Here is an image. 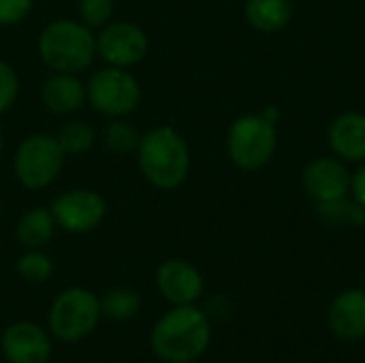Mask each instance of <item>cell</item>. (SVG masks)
I'll use <instances>...</instances> for the list:
<instances>
[{
	"label": "cell",
	"instance_id": "cell-27",
	"mask_svg": "<svg viewBox=\"0 0 365 363\" xmlns=\"http://www.w3.org/2000/svg\"><path fill=\"white\" fill-rule=\"evenodd\" d=\"M0 210H2V199H0Z\"/></svg>",
	"mask_w": 365,
	"mask_h": 363
},
{
	"label": "cell",
	"instance_id": "cell-26",
	"mask_svg": "<svg viewBox=\"0 0 365 363\" xmlns=\"http://www.w3.org/2000/svg\"><path fill=\"white\" fill-rule=\"evenodd\" d=\"M2 148H4V137H2V131H0V152H2Z\"/></svg>",
	"mask_w": 365,
	"mask_h": 363
},
{
	"label": "cell",
	"instance_id": "cell-6",
	"mask_svg": "<svg viewBox=\"0 0 365 363\" xmlns=\"http://www.w3.org/2000/svg\"><path fill=\"white\" fill-rule=\"evenodd\" d=\"M66 152L62 150L58 137L51 135H30L15 152V175L26 188L49 186L64 167Z\"/></svg>",
	"mask_w": 365,
	"mask_h": 363
},
{
	"label": "cell",
	"instance_id": "cell-10",
	"mask_svg": "<svg viewBox=\"0 0 365 363\" xmlns=\"http://www.w3.org/2000/svg\"><path fill=\"white\" fill-rule=\"evenodd\" d=\"M0 349L9 363H47L51 357V340L47 332L28 321L13 323L4 329Z\"/></svg>",
	"mask_w": 365,
	"mask_h": 363
},
{
	"label": "cell",
	"instance_id": "cell-28",
	"mask_svg": "<svg viewBox=\"0 0 365 363\" xmlns=\"http://www.w3.org/2000/svg\"><path fill=\"white\" fill-rule=\"evenodd\" d=\"M188 363H195V362H188Z\"/></svg>",
	"mask_w": 365,
	"mask_h": 363
},
{
	"label": "cell",
	"instance_id": "cell-22",
	"mask_svg": "<svg viewBox=\"0 0 365 363\" xmlns=\"http://www.w3.org/2000/svg\"><path fill=\"white\" fill-rule=\"evenodd\" d=\"M113 0H79V17L86 26H105L113 15Z\"/></svg>",
	"mask_w": 365,
	"mask_h": 363
},
{
	"label": "cell",
	"instance_id": "cell-13",
	"mask_svg": "<svg viewBox=\"0 0 365 363\" xmlns=\"http://www.w3.org/2000/svg\"><path fill=\"white\" fill-rule=\"evenodd\" d=\"M327 325L331 334L344 342H357L365 338V291L349 289L340 293L327 312Z\"/></svg>",
	"mask_w": 365,
	"mask_h": 363
},
{
	"label": "cell",
	"instance_id": "cell-14",
	"mask_svg": "<svg viewBox=\"0 0 365 363\" xmlns=\"http://www.w3.org/2000/svg\"><path fill=\"white\" fill-rule=\"evenodd\" d=\"M329 145L344 160H365V113L338 116L329 126Z\"/></svg>",
	"mask_w": 365,
	"mask_h": 363
},
{
	"label": "cell",
	"instance_id": "cell-20",
	"mask_svg": "<svg viewBox=\"0 0 365 363\" xmlns=\"http://www.w3.org/2000/svg\"><path fill=\"white\" fill-rule=\"evenodd\" d=\"M17 272L28 282H45L53 274V261L38 250H30L17 261Z\"/></svg>",
	"mask_w": 365,
	"mask_h": 363
},
{
	"label": "cell",
	"instance_id": "cell-4",
	"mask_svg": "<svg viewBox=\"0 0 365 363\" xmlns=\"http://www.w3.org/2000/svg\"><path fill=\"white\" fill-rule=\"evenodd\" d=\"M101 315V300L92 291L73 287L53 300L47 323L58 340L79 342L96 329Z\"/></svg>",
	"mask_w": 365,
	"mask_h": 363
},
{
	"label": "cell",
	"instance_id": "cell-24",
	"mask_svg": "<svg viewBox=\"0 0 365 363\" xmlns=\"http://www.w3.org/2000/svg\"><path fill=\"white\" fill-rule=\"evenodd\" d=\"M32 0H0V26H13L28 17Z\"/></svg>",
	"mask_w": 365,
	"mask_h": 363
},
{
	"label": "cell",
	"instance_id": "cell-11",
	"mask_svg": "<svg viewBox=\"0 0 365 363\" xmlns=\"http://www.w3.org/2000/svg\"><path fill=\"white\" fill-rule=\"evenodd\" d=\"M351 173L349 169L334 158H317L304 171L306 193L317 203H334L346 199L351 193Z\"/></svg>",
	"mask_w": 365,
	"mask_h": 363
},
{
	"label": "cell",
	"instance_id": "cell-12",
	"mask_svg": "<svg viewBox=\"0 0 365 363\" xmlns=\"http://www.w3.org/2000/svg\"><path fill=\"white\" fill-rule=\"evenodd\" d=\"M158 291L173 306L195 304L203 295V276L199 270L182 259L165 261L156 272Z\"/></svg>",
	"mask_w": 365,
	"mask_h": 363
},
{
	"label": "cell",
	"instance_id": "cell-17",
	"mask_svg": "<svg viewBox=\"0 0 365 363\" xmlns=\"http://www.w3.org/2000/svg\"><path fill=\"white\" fill-rule=\"evenodd\" d=\"M53 225H56V220L49 210H45V208L28 210L17 223V240L30 250H38L51 242Z\"/></svg>",
	"mask_w": 365,
	"mask_h": 363
},
{
	"label": "cell",
	"instance_id": "cell-2",
	"mask_svg": "<svg viewBox=\"0 0 365 363\" xmlns=\"http://www.w3.org/2000/svg\"><path fill=\"white\" fill-rule=\"evenodd\" d=\"M139 165L143 175L160 190L178 188L190 169V152L186 141L171 126L145 133L139 141Z\"/></svg>",
	"mask_w": 365,
	"mask_h": 363
},
{
	"label": "cell",
	"instance_id": "cell-25",
	"mask_svg": "<svg viewBox=\"0 0 365 363\" xmlns=\"http://www.w3.org/2000/svg\"><path fill=\"white\" fill-rule=\"evenodd\" d=\"M351 190H353L355 203L365 208V165L353 175V180H351Z\"/></svg>",
	"mask_w": 365,
	"mask_h": 363
},
{
	"label": "cell",
	"instance_id": "cell-15",
	"mask_svg": "<svg viewBox=\"0 0 365 363\" xmlns=\"http://www.w3.org/2000/svg\"><path fill=\"white\" fill-rule=\"evenodd\" d=\"M86 101V88L73 73H56L43 83V103L53 113H73Z\"/></svg>",
	"mask_w": 365,
	"mask_h": 363
},
{
	"label": "cell",
	"instance_id": "cell-21",
	"mask_svg": "<svg viewBox=\"0 0 365 363\" xmlns=\"http://www.w3.org/2000/svg\"><path fill=\"white\" fill-rule=\"evenodd\" d=\"M139 133L133 124L128 122H111L109 128L105 131V143L109 145V150L118 152V154H128L133 150L139 148Z\"/></svg>",
	"mask_w": 365,
	"mask_h": 363
},
{
	"label": "cell",
	"instance_id": "cell-23",
	"mask_svg": "<svg viewBox=\"0 0 365 363\" xmlns=\"http://www.w3.org/2000/svg\"><path fill=\"white\" fill-rule=\"evenodd\" d=\"M17 92H19V81H17L15 71L6 62L0 60V113L6 111L15 103Z\"/></svg>",
	"mask_w": 365,
	"mask_h": 363
},
{
	"label": "cell",
	"instance_id": "cell-19",
	"mask_svg": "<svg viewBox=\"0 0 365 363\" xmlns=\"http://www.w3.org/2000/svg\"><path fill=\"white\" fill-rule=\"evenodd\" d=\"M58 141L66 154H81L92 148L94 128L86 122H68L66 126H62Z\"/></svg>",
	"mask_w": 365,
	"mask_h": 363
},
{
	"label": "cell",
	"instance_id": "cell-1",
	"mask_svg": "<svg viewBox=\"0 0 365 363\" xmlns=\"http://www.w3.org/2000/svg\"><path fill=\"white\" fill-rule=\"evenodd\" d=\"M212 340L210 317L195 304L173 306L154 325L150 347L154 355L169 363H188L199 359Z\"/></svg>",
	"mask_w": 365,
	"mask_h": 363
},
{
	"label": "cell",
	"instance_id": "cell-16",
	"mask_svg": "<svg viewBox=\"0 0 365 363\" xmlns=\"http://www.w3.org/2000/svg\"><path fill=\"white\" fill-rule=\"evenodd\" d=\"M293 17V6L289 0H248L246 19L252 28L261 32H278Z\"/></svg>",
	"mask_w": 365,
	"mask_h": 363
},
{
	"label": "cell",
	"instance_id": "cell-18",
	"mask_svg": "<svg viewBox=\"0 0 365 363\" xmlns=\"http://www.w3.org/2000/svg\"><path fill=\"white\" fill-rule=\"evenodd\" d=\"M141 308V297L133 289H111L101 300V312L111 321H128Z\"/></svg>",
	"mask_w": 365,
	"mask_h": 363
},
{
	"label": "cell",
	"instance_id": "cell-8",
	"mask_svg": "<svg viewBox=\"0 0 365 363\" xmlns=\"http://www.w3.org/2000/svg\"><path fill=\"white\" fill-rule=\"evenodd\" d=\"M49 212H51L56 225H60L64 231H68V233H88V231L96 229L103 223L107 205H105V199L98 193L77 188V190L60 195L51 203Z\"/></svg>",
	"mask_w": 365,
	"mask_h": 363
},
{
	"label": "cell",
	"instance_id": "cell-5",
	"mask_svg": "<svg viewBox=\"0 0 365 363\" xmlns=\"http://www.w3.org/2000/svg\"><path fill=\"white\" fill-rule=\"evenodd\" d=\"M276 124L265 116H242L229 128V156L246 171L261 169L276 150Z\"/></svg>",
	"mask_w": 365,
	"mask_h": 363
},
{
	"label": "cell",
	"instance_id": "cell-7",
	"mask_svg": "<svg viewBox=\"0 0 365 363\" xmlns=\"http://www.w3.org/2000/svg\"><path fill=\"white\" fill-rule=\"evenodd\" d=\"M86 94L92 107L105 116H126L130 113L141 98L139 81L120 66H109L96 71L86 88Z\"/></svg>",
	"mask_w": 365,
	"mask_h": 363
},
{
	"label": "cell",
	"instance_id": "cell-9",
	"mask_svg": "<svg viewBox=\"0 0 365 363\" xmlns=\"http://www.w3.org/2000/svg\"><path fill=\"white\" fill-rule=\"evenodd\" d=\"M96 51L111 66H133L143 60L148 51V36L135 24L115 21L105 26L96 36Z\"/></svg>",
	"mask_w": 365,
	"mask_h": 363
},
{
	"label": "cell",
	"instance_id": "cell-3",
	"mask_svg": "<svg viewBox=\"0 0 365 363\" xmlns=\"http://www.w3.org/2000/svg\"><path fill=\"white\" fill-rule=\"evenodd\" d=\"M96 51V39L86 24L58 19L45 26L38 36V53L43 62L58 73L83 71Z\"/></svg>",
	"mask_w": 365,
	"mask_h": 363
}]
</instances>
